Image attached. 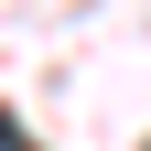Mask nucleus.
<instances>
[{
	"instance_id": "1",
	"label": "nucleus",
	"mask_w": 151,
	"mask_h": 151,
	"mask_svg": "<svg viewBox=\"0 0 151 151\" xmlns=\"http://www.w3.org/2000/svg\"><path fill=\"white\" fill-rule=\"evenodd\" d=\"M0 151H32V140H22V119H11V108H0Z\"/></svg>"
}]
</instances>
